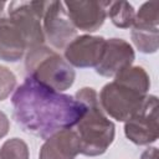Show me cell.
Masks as SVG:
<instances>
[{
  "label": "cell",
  "mask_w": 159,
  "mask_h": 159,
  "mask_svg": "<svg viewBox=\"0 0 159 159\" xmlns=\"http://www.w3.org/2000/svg\"><path fill=\"white\" fill-rule=\"evenodd\" d=\"M111 1L96 0H71L63 1L68 17L76 30L86 32L97 31L107 17V10Z\"/></svg>",
  "instance_id": "9c48e42d"
},
{
  "label": "cell",
  "mask_w": 159,
  "mask_h": 159,
  "mask_svg": "<svg viewBox=\"0 0 159 159\" xmlns=\"http://www.w3.org/2000/svg\"><path fill=\"white\" fill-rule=\"evenodd\" d=\"M11 103L17 124L41 139L73 128L86 111L75 97L46 88L30 77L15 89Z\"/></svg>",
  "instance_id": "6da1fadb"
},
{
  "label": "cell",
  "mask_w": 159,
  "mask_h": 159,
  "mask_svg": "<svg viewBox=\"0 0 159 159\" xmlns=\"http://www.w3.org/2000/svg\"><path fill=\"white\" fill-rule=\"evenodd\" d=\"M140 159H158V149L155 147H150L145 149L140 157Z\"/></svg>",
  "instance_id": "ac0fdd59"
},
{
  "label": "cell",
  "mask_w": 159,
  "mask_h": 159,
  "mask_svg": "<svg viewBox=\"0 0 159 159\" xmlns=\"http://www.w3.org/2000/svg\"><path fill=\"white\" fill-rule=\"evenodd\" d=\"M106 48V39L102 36L81 35L76 36L63 52L65 60L77 68L97 67L102 61Z\"/></svg>",
  "instance_id": "ba28073f"
},
{
  "label": "cell",
  "mask_w": 159,
  "mask_h": 159,
  "mask_svg": "<svg viewBox=\"0 0 159 159\" xmlns=\"http://www.w3.org/2000/svg\"><path fill=\"white\" fill-rule=\"evenodd\" d=\"M17 81L12 71L5 66H0V101L6 99L16 88Z\"/></svg>",
  "instance_id": "2e32d148"
},
{
  "label": "cell",
  "mask_w": 159,
  "mask_h": 159,
  "mask_svg": "<svg viewBox=\"0 0 159 159\" xmlns=\"http://www.w3.org/2000/svg\"><path fill=\"white\" fill-rule=\"evenodd\" d=\"M47 1H14L9 15L0 17V60L20 61L29 50L43 45L42 16Z\"/></svg>",
  "instance_id": "7a4b0ae2"
},
{
  "label": "cell",
  "mask_w": 159,
  "mask_h": 159,
  "mask_svg": "<svg viewBox=\"0 0 159 159\" xmlns=\"http://www.w3.org/2000/svg\"><path fill=\"white\" fill-rule=\"evenodd\" d=\"M159 103L157 96L148 94L143 106L124 122L125 137L137 145H148L159 137Z\"/></svg>",
  "instance_id": "8992f818"
},
{
  "label": "cell",
  "mask_w": 159,
  "mask_h": 159,
  "mask_svg": "<svg viewBox=\"0 0 159 159\" xmlns=\"http://www.w3.org/2000/svg\"><path fill=\"white\" fill-rule=\"evenodd\" d=\"M75 98L86 106L83 116L75 125L80 139V154L86 157L102 155L114 140V123L102 111L94 88L83 87L76 92Z\"/></svg>",
  "instance_id": "277c9868"
},
{
  "label": "cell",
  "mask_w": 159,
  "mask_h": 159,
  "mask_svg": "<svg viewBox=\"0 0 159 159\" xmlns=\"http://www.w3.org/2000/svg\"><path fill=\"white\" fill-rule=\"evenodd\" d=\"M80 154V139L75 129H61L45 139L39 159H76Z\"/></svg>",
  "instance_id": "8fae6325"
},
{
  "label": "cell",
  "mask_w": 159,
  "mask_h": 159,
  "mask_svg": "<svg viewBox=\"0 0 159 159\" xmlns=\"http://www.w3.org/2000/svg\"><path fill=\"white\" fill-rule=\"evenodd\" d=\"M9 130H10V119L2 111H0V139L6 137Z\"/></svg>",
  "instance_id": "e0dca14e"
},
{
  "label": "cell",
  "mask_w": 159,
  "mask_h": 159,
  "mask_svg": "<svg viewBox=\"0 0 159 159\" xmlns=\"http://www.w3.org/2000/svg\"><path fill=\"white\" fill-rule=\"evenodd\" d=\"M134 58V50L125 40L118 37L106 40L104 53L96 72L103 77H114L122 70L132 66Z\"/></svg>",
  "instance_id": "30bf717a"
},
{
  "label": "cell",
  "mask_w": 159,
  "mask_h": 159,
  "mask_svg": "<svg viewBox=\"0 0 159 159\" xmlns=\"http://www.w3.org/2000/svg\"><path fill=\"white\" fill-rule=\"evenodd\" d=\"M4 5H5V2H0V12H1V9L4 7Z\"/></svg>",
  "instance_id": "d6986e66"
},
{
  "label": "cell",
  "mask_w": 159,
  "mask_h": 159,
  "mask_svg": "<svg viewBox=\"0 0 159 159\" xmlns=\"http://www.w3.org/2000/svg\"><path fill=\"white\" fill-rule=\"evenodd\" d=\"M134 46L143 53H154L159 47V30L154 26L133 25L130 32Z\"/></svg>",
  "instance_id": "7c38bea8"
},
{
  "label": "cell",
  "mask_w": 159,
  "mask_h": 159,
  "mask_svg": "<svg viewBox=\"0 0 159 159\" xmlns=\"http://www.w3.org/2000/svg\"><path fill=\"white\" fill-rule=\"evenodd\" d=\"M42 30L45 41L47 40L56 50H65L76 37L77 30L68 17L63 1H47L42 16Z\"/></svg>",
  "instance_id": "52a82bcc"
},
{
  "label": "cell",
  "mask_w": 159,
  "mask_h": 159,
  "mask_svg": "<svg viewBox=\"0 0 159 159\" xmlns=\"http://www.w3.org/2000/svg\"><path fill=\"white\" fill-rule=\"evenodd\" d=\"M133 25H144V26H154L159 25V2L147 1L144 2L139 10L135 12V20Z\"/></svg>",
  "instance_id": "9a60e30c"
},
{
  "label": "cell",
  "mask_w": 159,
  "mask_h": 159,
  "mask_svg": "<svg viewBox=\"0 0 159 159\" xmlns=\"http://www.w3.org/2000/svg\"><path fill=\"white\" fill-rule=\"evenodd\" d=\"M107 15L114 26L119 29H129L135 20V10L128 1H111Z\"/></svg>",
  "instance_id": "4fadbf2b"
},
{
  "label": "cell",
  "mask_w": 159,
  "mask_h": 159,
  "mask_svg": "<svg viewBox=\"0 0 159 159\" xmlns=\"http://www.w3.org/2000/svg\"><path fill=\"white\" fill-rule=\"evenodd\" d=\"M25 68L27 77L56 92L71 88L76 78L73 67L65 57L45 45L36 46L26 52Z\"/></svg>",
  "instance_id": "5b68a950"
},
{
  "label": "cell",
  "mask_w": 159,
  "mask_h": 159,
  "mask_svg": "<svg viewBox=\"0 0 159 159\" xmlns=\"http://www.w3.org/2000/svg\"><path fill=\"white\" fill-rule=\"evenodd\" d=\"M150 78L142 66H129L103 86L98 101L102 111L118 122H125L144 103Z\"/></svg>",
  "instance_id": "3957f363"
},
{
  "label": "cell",
  "mask_w": 159,
  "mask_h": 159,
  "mask_svg": "<svg viewBox=\"0 0 159 159\" xmlns=\"http://www.w3.org/2000/svg\"><path fill=\"white\" fill-rule=\"evenodd\" d=\"M0 159H30L29 147L20 138H10L0 148Z\"/></svg>",
  "instance_id": "5bb4252c"
}]
</instances>
